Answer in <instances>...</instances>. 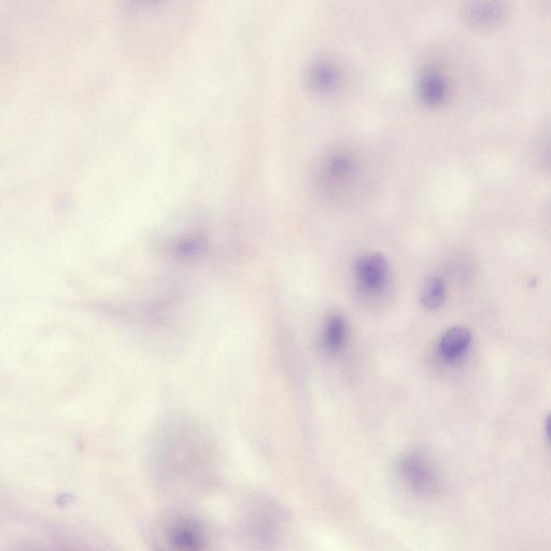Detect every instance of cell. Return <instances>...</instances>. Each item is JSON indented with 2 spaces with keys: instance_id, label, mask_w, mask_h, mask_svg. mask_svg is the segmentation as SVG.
<instances>
[{
  "instance_id": "1",
  "label": "cell",
  "mask_w": 551,
  "mask_h": 551,
  "mask_svg": "<svg viewBox=\"0 0 551 551\" xmlns=\"http://www.w3.org/2000/svg\"><path fill=\"white\" fill-rule=\"evenodd\" d=\"M151 542L154 551H216L206 522L185 511L166 512L155 520Z\"/></svg>"
},
{
  "instance_id": "2",
  "label": "cell",
  "mask_w": 551,
  "mask_h": 551,
  "mask_svg": "<svg viewBox=\"0 0 551 551\" xmlns=\"http://www.w3.org/2000/svg\"><path fill=\"white\" fill-rule=\"evenodd\" d=\"M400 473L405 484L421 496H434L441 489L439 472L428 458L418 452H411L402 458Z\"/></svg>"
},
{
  "instance_id": "3",
  "label": "cell",
  "mask_w": 551,
  "mask_h": 551,
  "mask_svg": "<svg viewBox=\"0 0 551 551\" xmlns=\"http://www.w3.org/2000/svg\"><path fill=\"white\" fill-rule=\"evenodd\" d=\"M355 274L362 290L367 293H376L386 285L389 266L383 254H364L356 263Z\"/></svg>"
},
{
  "instance_id": "4",
  "label": "cell",
  "mask_w": 551,
  "mask_h": 551,
  "mask_svg": "<svg viewBox=\"0 0 551 551\" xmlns=\"http://www.w3.org/2000/svg\"><path fill=\"white\" fill-rule=\"evenodd\" d=\"M463 11L465 20L479 28L499 25L507 12L505 5L499 2H471Z\"/></svg>"
},
{
  "instance_id": "5",
  "label": "cell",
  "mask_w": 551,
  "mask_h": 551,
  "mask_svg": "<svg viewBox=\"0 0 551 551\" xmlns=\"http://www.w3.org/2000/svg\"><path fill=\"white\" fill-rule=\"evenodd\" d=\"M306 77L308 86L318 93L332 92L341 80L337 66L326 60L310 65Z\"/></svg>"
},
{
  "instance_id": "6",
  "label": "cell",
  "mask_w": 551,
  "mask_h": 551,
  "mask_svg": "<svg viewBox=\"0 0 551 551\" xmlns=\"http://www.w3.org/2000/svg\"><path fill=\"white\" fill-rule=\"evenodd\" d=\"M418 92L423 103L430 106L440 105L447 96V81L439 70L429 69L419 79Z\"/></svg>"
},
{
  "instance_id": "7",
  "label": "cell",
  "mask_w": 551,
  "mask_h": 551,
  "mask_svg": "<svg viewBox=\"0 0 551 551\" xmlns=\"http://www.w3.org/2000/svg\"><path fill=\"white\" fill-rule=\"evenodd\" d=\"M471 341L472 334L468 329L462 327L452 328L441 339V353L446 359L455 360L463 355Z\"/></svg>"
},
{
  "instance_id": "8",
  "label": "cell",
  "mask_w": 551,
  "mask_h": 551,
  "mask_svg": "<svg viewBox=\"0 0 551 551\" xmlns=\"http://www.w3.org/2000/svg\"><path fill=\"white\" fill-rule=\"evenodd\" d=\"M346 335L347 327L344 317L339 314L331 315L326 324V332H324L328 349L332 352L341 350L345 344Z\"/></svg>"
},
{
  "instance_id": "9",
  "label": "cell",
  "mask_w": 551,
  "mask_h": 551,
  "mask_svg": "<svg viewBox=\"0 0 551 551\" xmlns=\"http://www.w3.org/2000/svg\"><path fill=\"white\" fill-rule=\"evenodd\" d=\"M446 299V287L441 278H432L422 292L421 301L428 309L441 307Z\"/></svg>"
},
{
  "instance_id": "10",
  "label": "cell",
  "mask_w": 551,
  "mask_h": 551,
  "mask_svg": "<svg viewBox=\"0 0 551 551\" xmlns=\"http://www.w3.org/2000/svg\"><path fill=\"white\" fill-rule=\"evenodd\" d=\"M353 162L347 154L338 153L332 155L328 161V173L334 178H343L352 171Z\"/></svg>"
},
{
  "instance_id": "11",
  "label": "cell",
  "mask_w": 551,
  "mask_h": 551,
  "mask_svg": "<svg viewBox=\"0 0 551 551\" xmlns=\"http://www.w3.org/2000/svg\"><path fill=\"white\" fill-rule=\"evenodd\" d=\"M9 551H64V550H56L47 546H41L33 543H25V544L14 546Z\"/></svg>"
},
{
  "instance_id": "12",
  "label": "cell",
  "mask_w": 551,
  "mask_h": 551,
  "mask_svg": "<svg viewBox=\"0 0 551 551\" xmlns=\"http://www.w3.org/2000/svg\"><path fill=\"white\" fill-rule=\"evenodd\" d=\"M546 433H547L548 439L551 442V414L548 416L546 421Z\"/></svg>"
}]
</instances>
